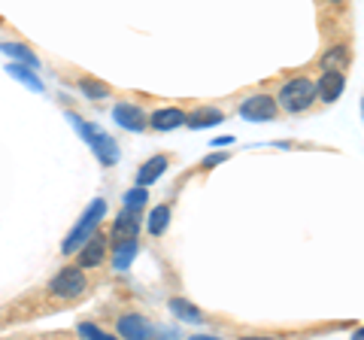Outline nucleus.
<instances>
[{
  "mask_svg": "<svg viewBox=\"0 0 364 340\" xmlns=\"http://www.w3.org/2000/svg\"><path fill=\"white\" fill-rule=\"evenodd\" d=\"M67 122H70L73 128H76L79 137H82V140L91 146V152L97 155V161H100V164L112 167V164L119 161V143L112 140L107 131H100L97 124H88V122H82V119L76 116V112H67Z\"/></svg>",
  "mask_w": 364,
  "mask_h": 340,
  "instance_id": "nucleus-1",
  "label": "nucleus"
},
{
  "mask_svg": "<svg viewBox=\"0 0 364 340\" xmlns=\"http://www.w3.org/2000/svg\"><path fill=\"white\" fill-rule=\"evenodd\" d=\"M104 216H107V201H104V198H95V201L88 203V210L82 213V219H79L73 228L67 231L64 243H61V253H64V255H76V249L97 231V225L104 222Z\"/></svg>",
  "mask_w": 364,
  "mask_h": 340,
  "instance_id": "nucleus-2",
  "label": "nucleus"
},
{
  "mask_svg": "<svg viewBox=\"0 0 364 340\" xmlns=\"http://www.w3.org/2000/svg\"><path fill=\"white\" fill-rule=\"evenodd\" d=\"M316 104V83L306 76H294L286 85L279 88L277 107H282L286 112H306Z\"/></svg>",
  "mask_w": 364,
  "mask_h": 340,
  "instance_id": "nucleus-3",
  "label": "nucleus"
},
{
  "mask_svg": "<svg viewBox=\"0 0 364 340\" xmlns=\"http://www.w3.org/2000/svg\"><path fill=\"white\" fill-rule=\"evenodd\" d=\"M88 289V280H85V267H64L52 277L49 282V292L52 298H61V301H73L79 298Z\"/></svg>",
  "mask_w": 364,
  "mask_h": 340,
  "instance_id": "nucleus-4",
  "label": "nucleus"
},
{
  "mask_svg": "<svg viewBox=\"0 0 364 340\" xmlns=\"http://www.w3.org/2000/svg\"><path fill=\"white\" fill-rule=\"evenodd\" d=\"M277 112H279L277 97H270V95H252L240 104V116L246 122H273Z\"/></svg>",
  "mask_w": 364,
  "mask_h": 340,
  "instance_id": "nucleus-5",
  "label": "nucleus"
},
{
  "mask_svg": "<svg viewBox=\"0 0 364 340\" xmlns=\"http://www.w3.org/2000/svg\"><path fill=\"white\" fill-rule=\"evenodd\" d=\"M346 92V73L343 70H325L316 83V100L334 104V100Z\"/></svg>",
  "mask_w": 364,
  "mask_h": 340,
  "instance_id": "nucleus-6",
  "label": "nucleus"
},
{
  "mask_svg": "<svg viewBox=\"0 0 364 340\" xmlns=\"http://www.w3.org/2000/svg\"><path fill=\"white\" fill-rule=\"evenodd\" d=\"M76 253H79V265L82 267H100L104 265V255H107V237L100 231H95Z\"/></svg>",
  "mask_w": 364,
  "mask_h": 340,
  "instance_id": "nucleus-7",
  "label": "nucleus"
},
{
  "mask_svg": "<svg viewBox=\"0 0 364 340\" xmlns=\"http://www.w3.org/2000/svg\"><path fill=\"white\" fill-rule=\"evenodd\" d=\"M112 119H116L124 131H134V134H140L149 128V116L140 110V107H134V104H116V110H112Z\"/></svg>",
  "mask_w": 364,
  "mask_h": 340,
  "instance_id": "nucleus-8",
  "label": "nucleus"
},
{
  "mask_svg": "<svg viewBox=\"0 0 364 340\" xmlns=\"http://www.w3.org/2000/svg\"><path fill=\"white\" fill-rule=\"evenodd\" d=\"M116 331L122 337H131V340H149L155 334V328H152V322H146L143 316L131 313V316H122L119 325H116Z\"/></svg>",
  "mask_w": 364,
  "mask_h": 340,
  "instance_id": "nucleus-9",
  "label": "nucleus"
},
{
  "mask_svg": "<svg viewBox=\"0 0 364 340\" xmlns=\"http://www.w3.org/2000/svg\"><path fill=\"white\" fill-rule=\"evenodd\" d=\"M186 124V112L182 110H176V107H164V110H155L152 116H149V128H155V131H176V128H182Z\"/></svg>",
  "mask_w": 364,
  "mask_h": 340,
  "instance_id": "nucleus-10",
  "label": "nucleus"
},
{
  "mask_svg": "<svg viewBox=\"0 0 364 340\" xmlns=\"http://www.w3.org/2000/svg\"><path fill=\"white\" fill-rule=\"evenodd\" d=\"M140 234V216L134 210H122L116 222H112V240H131V237Z\"/></svg>",
  "mask_w": 364,
  "mask_h": 340,
  "instance_id": "nucleus-11",
  "label": "nucleus"
},
{
  "mask_svg": "<svg viewBox=\"0 0 364 340\" xmlns=\"http://www.w3.org/2000/svg\"><path fill=\"white\" fill-rule=\"evenodd\" d=\"M225 122V112L215 110V107H200L195 110L191 116H186V124L191 131H203V128H215V124Z\"/></svg>",
  "mask_w": 364,
  "mask_h": 340,
  "instance_id": "nucleus-12",
  "label": "nucleus"
},
{
  "mask_svg": "<svg viewBox=\"0 0 364 340\" xmlns=\"http://www.w3.org/2000/svg\"><path fill=\"white\" fill-rule=\"evenodd\" d=\"M170 164L167 155H152L140 170H136V186H152L158 176H164V170Z\"/></svg>",
  "mask_w": 364,
  "mask_h": 340,
  "instance_id": "nucleus-13",
  "label": "nucleus"
},
{
  "mask_svg": "<svg viewBox=\"0 0 364 340\" xmlns=\"http://www.w3.org/2000/svg\"><path fill=\"white\" fill-rule=\"evenodd\" d=\"M136 253H140V243H136V237H131V240H119L116 249H112V267H116V270H128L134 265Z\"/></svg>",
  "mask_w": 364,
  "mask_h": 340,
  "instance_id": "nucleus-14",
  "label": "nucleus"
},
{
  "mask_svg": "<svg viewBox=\"0 0 364 340\" xmlns=\"http://www.w3.org/2000/svg\"><path fill=\"white\" fill-rule=\"evenodd\" d=\"M170 313L176 316V319H182V322H191V325H200L203 322V313L195 307L191 301H186V298H170Z\"/></svg>",
  "mask_w": 364,
  "mask_h": 340,
  "instance_id": "nucleus-15",
  "label": "nucleus"
},
{
  "mask_svg": "<svg viewBox=\"0 0 364 340\" xmlns=\"http://www.w3.org/2000/svg\"><path fill=\"white\" fill-rule=\"evenodd\" d=\"M6 73L13 76V79H18L21 85H28L31 92H43V88H46V85H43V79H40L37 73H33L28 64H18V61H13V64L6 67Z\"/></svg>",
  "mask_w": 364,
  "mask_h": 340,
  "instance_id": "nucleus-16",
  "label": "nucleus"
},
{
  "mask_svg": "<svg viewBox=\"0 0 364 340\" xmlns=\"http://www.w3.org/2000/svg\"><path fill=\"white\" fill-rule=\"evenodd\" d=\"M349 61H352L349 46H331L322 55V70H346Z\"/></svg>",
  "mask_w": 364,
  "mask_h": 340,
  "instance_id": "nucleus-17",
  "label": "nucleus"
},
{
  "mask_svg": "<svg viewBox=\"0 0 364 340\" xmlns=\"http://www.w3.org/2000/svg\"><path fill=\"white\" fill-rule=\"evenodd\" d=\"M0 49H4L9 58L13 61H18V64H28V67H37L40 61H37V55H33L25 43H0Z\"/></svg>",
  "mask_w": 364,
  "mask_h": 340,
  "instance_id": "nucleus-18",
  "label": "nucleus"
},
{
  "mask_svg": "<svg viewBox=\"0 0 364 340\" xmlns=\"http://www.w3.org/2000/svg\"><path fill=\"white\" fill-rule=\"evenodd\" d=\"M170 225V203H158V207L149 213V234L152 237H161Z\"/></svg>",
  "mask_w": 364,
  "mask_h": 340,
  "instance_id": "nucleus-19",
  "label": "nucleus"
},
{
  "mask_svg": "<svg viewBox=\"0 0 364 340\" xmlns=\"http://www.w3.org/2000/svg\"><path fill=\"white\" fill-rule=\"evenodd\" d=\"M79 88H82V95L91 97V100H104V97H109V85H107V83H100V79H88V76H82V79H79Z\"/></svg>",
  "mask_w": 364,
  "mask_h": 340,
  "instance_id": "nucleus-20",
  "label": "nucleus"
},
{
  "mask_svg": "<svg viewBox=\"0 0 364 340\" xmlns=\"http://www.w3.org/2000/svg\"><path fill=\"white\" fill-rule=\"evenodd\" d=\"M146 201H149V191H146V186H134L128 195H124V210L140 213L146 207Z\"/></svg>",
  "mask_w": 364,
  "mask_h": 340,
  "instance_id": "nucleus-21",
  "label": "nucleus"
},
{
  "mask_svg": "<svg viewBox=\"0 0 364 340\" xmlns=\"http://www.w3.org/2000/svg\"><path fill=\"white\" fill-rule=\"evenodd\" d=\"M79 334H82V337H91V340H109V334L104 331V328H97V325H91V322H82V325H79Z\"/></svg>",
  "mask_w": 364,
  "mask_h": 340,
  "instance_id": "nucleus-22",
  "label": "nucleus"
},
{
  "mask_svg": "<svg viewBox=\"0 0 364 340\" xmlns=\"http://www.w3.org/2000/svg\"><path fill=\"white\" fill-rule=\"evenodd\" d=\"M222 161H228V155L225 152H215L210 158H203V167H213V164H222Z\"/></svg>",
  "mask_w": 364,
  "mask_h": 340,
  "instance_id": "nucleus-23",
  "label": "nucleus"
},
{
  "mask_svg": "<svg viewBox=\"0 0 364 340\" xmlns=\"http://www.w3.org/2000/svg\"><path fill=\"white\" fill-rule=\"evenodd\" d=\"M234 143V137H215L213 140V146H231Z\"/></svg>",
  "mask_w": 364,
  "mask_h": 340,
  "instance_id": "nucleus-24",
  "label": "nucleus"
},
{
  "mask_svg": "<svg viewBox=\"0 0 364 340\" xmlns=\"http://www.w3.org/2000/svg\"><path fill=\"white\" fill-rule=\"evenodd\" d=\"M331 4H343V0H331Z\"/></svg>",
  "mask_w": 364,
  "mask_h": 340,
  "instance_id": "nucleus-25",
  "label": "nucleus"
}]
</instances>
